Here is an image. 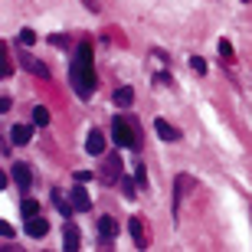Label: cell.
<instances>
[{"label": "cell", "instance_id": "obj_24", "mask_svg": "<svg viewBox=\"0 0 252 252\" xmlns=\"http://www.w3.org/2000/svg\"><path fill=\"white\" fill-rule=\"evenodd\" d=\"M49 43H53V46H65V36H59V33H53V36H49Z\"/></svg>", "mask_w": 252, "mask_h": 252}, {"label": "cell", "instance_id": "obj_14", "mask_svg": "<svg viewBox=\"0 0 252 252\" xmlns=\"http://www.w3.org/2000/svg\"><path fill=\"white\" fill-rule=\"evenodd\" d=\"M112 102L118 105V108H128V105L134 102V89H128V85H122V89H118V92L112 95Z\"/></svg>", "mask_w": 252, "mask_h": 252}, {"label": "cell", "instance_id": "obj_18", "mask_svg": "<svg viewBox=\"0 0 252 252\" xmlns=\"http://www.w3.org/2000/svg\"><path fill=\"white\" fill-rule=\"evenodd\" d=\"M17 43H20V46H33V43H36V33H33V30H20Z\"/></svg>", "mask_w": 252, "mask_h": 252}, {"label": "cell", "instance_id": "obj_21", "mask_svg": "<svg viewBox=\"0 0 252 252\" xmlns=\"http://www.w3.org/2000/svg\"><path fill=\"white\" fill-rule=\"evenodd\" d=\"M190 65H193V72H196V75H206V59L193 56V59H190Z\"/></svg>", "mask_w": 252, "mask_h": 252}, {"label": "cell", "instance_id": "obj_8", "mask_svg": "<svg viewBox=\"0 0 252 252\" xmlns=\"http://www.w3.org/2000/svg\"><path fill=\"white\" fill-rule=\"evenodd\" d=\"M128 229H131V239H134V246H138V249H148V236H144V220H141V216H131Z\"/></svg>", "mask_w": 252, "mask_h": 252}, {"label": "cell", "instance_id": "obj_11", "mask_svg": "<svg viewBox=\"0 0 252 252\" xmlns=\"http://www.w3.org/2000/svg\"><path fill=\"white\" fill-rule=\"evenodd\" d=\"M63 249L65 252L79 249V226H75V223H65L63 226Z\"/></svg>", "mask_w": 252, "mask_h": 252}, {"label": "cell", "instance_id": "obj_10", "mask_svg": "<svg viewBox=\"0 0 252 252\" xmlns=\"http://www.w3.org/2000/svg\"><path fill=\"white\" fill-rule=\"evenodd\" d=\"M46 233H49V223H46V220H43L39 213L27 220V236H33V239H43Z\"/></svg>", "mask_w": 252, "mask_h": 252}, {"label": "cell", "instance_id": "obj_2", "mask_svg": "<svg viewBox=\"0 0 252 252\" xmlns=\"http://www.w3.org/2000/svg\"><path fill=\"white\" fill-rule=\"evenodd\" d=\"M112 141L118 148H141V134H138V125L125 118V115H115L112 118Z\"/></svg>", "mask_w": 252, "mask_h": 252}, {"label": "cell", "instance_id": "obj_4", "mask_svg": "<svg viewBox=\"0 0 252 252\" xmlns=\"http://www.w3.org/2000/svg\"><path fill=\"white\" fill-rule=\"evenodd\" d=\"M69 200H72L75 213H85V210H92V196L85 193V187H82V184H75V187L69 190Z\"/></svg>", "mask_w": 252, "mask_h": 252}, {"label": "cell", "instance_id": "obj_17", "mask_svg": "<svg viewBox=\"0 0 252 252\" xmlns=\"http://www.w3.org/2000/svg\"><path fill=\"white\" fill-rule=\"evenodd\" d=\"M33 125H39V128L49 125V108L46 105H36V108H33Z\"/></svg>", "mask_w": 252, "mask_h": 252}, {"label": "cell", "instance_id": "obj_5", "mask_svg": "<svg viewBox=\"0 0 252 252\" xmlns=\"http://www.w3.org/2000/svg\"><path fill=\"white\" fill-rule=\"evenodd\" d=\"M98 177H102V184H115V180H122V158H118V154H112Z\"/></svg>", "mask_w": 252, "mask_h": 252}, {"label": "cell", "instance_id": "obj_7", "mask_svg": "<svg viewBox=\"0 0 252 252\" xmlns=\"http://www.w3.org/2000/svg\"><path fill=\"white\" fill-rule=\"evenodd\" d=\"M13 184H17L23 193H30V187H33V174H30V164H13Z\"/></svg>", "mask_w": 252, "mask_h": 252}, {"label": "cell", "instance_id": "obj_9", "mask_svg": "<svg viewBox=\"0 0 252 252\" xmlns=\"http://www.w3.org/2000/svg\"><path fill=\"white\" fill-rule=\"evenodd\" d=\"M10 141H13L17 148L30 144V141H33V125H13V128H10Z\"/></svg>", "mask_w": 252, "mask_h": 252}, {"label": "cell", "instance_id": "obj_12", "mask_svg": "<svg viewBox=\"0 0 252 252\" xmlns=\"http://www.w3.org/2000/svg\"><path fill=\"white\" fill-rule=\"evenodd\" d=\"M154 131H158L160 141H170V144H174V141H180V131L174 128L170 122H164V118H158V122H154Z\"/></svg>", "mask_w": 252, "mask_h": 252}, {"label": "cell", "instance_id": "obj_19", "mask_svg": "<svg viewBox=\"0 0 252 252\" xmlns=\"http://www.w3.org/2000/svg\"><path fill=\"white\" fill-rule=\"evenodd\" d=\"M20 210H23V216H27V220H30V216H36V213H39L36 200H30V196H27V200H23V203H20Z\"/></svg>", "mask_w": 252, "mask_h": 252}, {"label": "cell", "instance_id": "obj_13", "mask_svg": "<svg viewBox=\"0 0 252 252\" xmlns=\"http://www.w3.org/2000/svg\"><path fill=\"white\" fill-rule=\"evenodd\" d=\"M115 236H118V223H115L112 216H102V220H98V239H102V243H112Z\"/></svg>", "mask_w": 252, "mask_h": 252}, {"label": "cell", "instance_id": "obj_22", "mask_svg": "<svg viewBox=\"0 0 252 252\" xmlns=\"http://www.w3.org/2000/svg\"><path fill=\"white\" fill-rule=\"evenodd\" d=\"M220 56H223L226 63L233 59V46H229V39H223V43H220Z\"/></svg>", "mask_w": 252, "mask_h": 252}, {"label": "cell", "instance_id": "obj_3", "mask_svg": "<svg viewBox=\"0 0 252 252\" xmlns=\"http://www.w3.org/2000/svg\"><path fill=\"white\" fill-rule=\"evenodd\" d=\"M105 148H108L105 134H102L98 128H92V131H89V141H85V151H89L92 158H102V154H105Z\"/></svg>", "mask_w": 252, "mask_h": 252}, {"label": "cell", "instance_id": "obj_1", "mask_svg": "<svg viewBox=\"0 0 252 252\" xmlns=\"http://www.w3.org/2000/svg\"><path fill=\"white\" fill-rule=\"evenodd\" d=\"M69 79H72V89L79 98H92L95 85H98V79H95V65H92V43H79L75 46V56H72V65H69Z\"/></svg>", "mask_w": 252, "mask_h": 252}, {"label": "cell", "instance_id": "obj_16", "mask_svg": "<svg viewBox=\"0 0 252 252\" xmlns=\"http://www.w3.org/2000/svg\"><path fill=\"white\" fill-rule=\"evenodd\" d=\"M184 187H187V177L180 174V177L174 180V216L180 213V200H184Z\"/></svg>", "mask_w": 252, "mask_h": 252}, {"label": "cell", "instance_id": "obj_23", "mask_svg": "<svg viewBox=\"0 0 252 252\" xmlns=\"http://www.w3.org/2000/svg\"><path fill=\"white\" fill-rule=\"evenodd\" d=\"M85 180H92L89 170H75V184H85Z\"/></svg>", "mask_w": 252, "mask_h": 252}, {"label": "cell", "instance_id": "obj_20", "mask_svg": "<svg viewBox=\"0 0 252 252\" xmlns=\"http://www.w3.org/2000/svg\"><path fill=\"white\" fill-rule=\"evenodd\" d=\"M138 187H141V184H134L131 177H122V190H125V196H138Z\"/></svg>", "mask_w": 252, "mask_h": 252}, {"label": "cell", "instance_id": "obj_15", "mask_svg": "<svg viewBox=\"0 0 252 252\" xmlns=\"http://www.w3.org/2000/svg\"><path fill=\"white\" fill-rule=\"evenodd\" d=\"M53 203H56V206H59V213H63V216H65V220H69V216H72V213H75V206H72V200H65V196H63V193H59V190H53Z\"/></svg>", "mask_w": 252, "mask_h": 252}, {"label": "cell", "instance_id": "obj_6", "mask_svg": "<svg viewBox=\"0 0 252 252\" xmlns=\"http://www.w3.org/2000/svg\"><path fill=\"white\" fill-rule=\"evenodd\" d=\"M20 65H23L27 72H33L36 79H49V69L43 65V59H33L30 53H20Z\"/></svg>", "mask_w": 252, "mask_h": 252}]
</instances>
